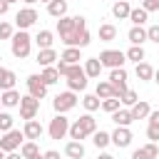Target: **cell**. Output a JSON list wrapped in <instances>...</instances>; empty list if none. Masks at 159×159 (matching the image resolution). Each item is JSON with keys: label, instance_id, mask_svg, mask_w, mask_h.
<instances>
[{"label": "cell", "instance_id": "29", "mask_svg": "<svg viewBox=\"0 0 159 159\" xmlns=\"http://www.w3.org/2000/svg\"><path fill=\"white\" fill-rule=\"evenodd\" d=\"M40 77H42V82L50 87V84H57L62 75L57 72V67H55V65H50V67H42V75H40Z\"/></svg>", "mask_w": 159, "mask_h": 159}, {"label": "cell", "instance_id": "61", "mask_svg": "<svg viewBox=\"0 0 159 159\" xmlns=\"http://www.w3.org/2000/svg\"><path fill=\"white\" fill-rule=\"evenodd\" d=\"M67 159H70V157H67Z\"/></svg>", "mask_w": 159, "mask_h": 159}, {"label": "cell", "instance_id": "56", "mask_svg": "<svg viewBox=\"0 0 159 159\" xmlns=\"http://www.w3.org/2000/svg\"><path fill=\"white\" fill-rule=\"evenodd\" d=\"M32 159H45V157H42V154H37V157H32Z\"/></svg>", "mask_w": 159, "mask_h": 159}, {"label": "cell", "instance_id": "41", "mask_svg": "<svg viewBox=\"0 0 159 159\" xmlns=\"http://www.w3.org/2000/svg\"><path fill=\"white\" fill-rule=\"evenodd\" d=\"M12 124H15L12 114H10V112H0V132H10Z\"/></svg>", "mask_w": 159, "mask_h": 159}, {"label": "cell", "instance_id": "57", "mask_svg": "<svg viewBox=\"0 0 159 159\" xmlns=\"http://www.w3.org/2000/svg\"><path fill=\"white\" fill-rule=\"evenodd\" d=\"M40 2H45V5H47V2H52V0H40Z\"/></svg>", "mask_w": 159, "mask_h": 159}, {"label": "cell", "instance_id": "10", "mask_svg": "<svg viewBox=\"0 0 159 159\" xmlns=\"http://www.w3.org/2000/svg\"><path fill=\"white\" fill-rule=\"evenodd\" d=\"M109 82H112L117 97H122V94L129 89V87H127V70H124V67H114V70L109 72Z\"/></svg>", "mask_w": 159, "mask_h": 159}, {"label": "cell", "instance_id": "9", "mask_svg": "<svg viewBox=\"0 0 159 159\" xmlns=\"http://www.w3.org/2000/svg\"><path fill=\"white\" fill-rule=\"evenodd\" d=\"M37 112H40V99L32 97V94H25V97L20 99V117L27 122V119H35Z\"/></svg>", "mask_w": 159, "mask_h": 159}, {"label": "cell", "instance_id": "43", "mask_svg": "<svg viewBox=\"0 0 159 159\" xmlns=\"http://www.w3.org/2000/svg\"><path fill=\"white\" fill-rule=\"evenodd\" d=\"M147 137L149 142H159V124H147Z\"/></svg>", "mask_w": 159, "mask_h": 159}, {"label": "cell", "instance_id": "50", "mask_svg": "<svg viewBox=\"0 0 159 159\" xmlns=\"http://www.w3.org/2000/svg\"><path fill=\"white\" fill-rule=\"evenodd\" d=\"M7 10H10V5H7V2H5V0H0V15H5V12H7Z\"/></svg>", "mask_w": 159, "mask_h": 159}, {"label": "cell", "instance_id": "2", "mask_svg": "<svg viewBox=\"0 0 159 159\" xmlns=\"http://www.w3.org/2000/svg\"><path fill=\"white\" fill-rule=\"evenodd\" d=\"M87 72L82 65H70V72L65 75V82H67V89L72 92H84L87 89Z\"/></svg>", "mask_w": 159, "mask_h": 159}, {"label": "cell", "instance_id": "1", "mask_svg": "<svg viewBox=\"0 0 159 159\" xmlns=\"http://www.w3.org/2000/svg\"><path fill=\"white\" fill-rule=\"evenodd\" d=\"M32 42H35V40L27 35V30H17V32L12 35V40H10V50H12V55H15L17 60H25V57H30Z\"/></svg>", "mask_w": 159, "mask_h": 159}, {"label": "cell", "instance_id": "33", "mask_svg": "<svg viewBox=\"0 0 159 159\" xmlns=\"http://www.w3.org/2000/svg\"><path fill=\"white\" fill-rule=\"evenodd\" d=\"M124 55H127V60H132L134 65H137V62H144V57H147V52H144V47H142V45H132Z\"/></svg>", "mask_w": 159, "mask_h": 159}, {"label": "cell", "instance_id": "54", "mask_svg": "<svg viewBox=\"0 0 159 159\" xmlns=\"http://www.w3.org/2000/svg\"><path fill=\"white\" fill-rule=\"evenodd\" d=\"M5 2H7V5H12V2H20V0H5Z\"/></svg>", "mask_w": 159, "mask_h": 159}, {"label": "cell", "instance_id": "47", "mask_svg": "<svg viewBox=\"0 0 159 159\" xmlns=\"http://www.w3.org/2000/svg\"><path fill=\"white\" fill-rule=\"evenodd\" d=\"M149 124H159V109H154V112H149Z\"/></svg>", "mask_w": 159, "mask_h": 159}, {"label": "cell", "instance_id": "4", "mask_svg": "<svg viewBox=\"0 0 159 159\" xmlns=\"http://www.w3.org/2000/svg\"><path fill=\"white\" fill-rule=\"evenodd\" d=\"M47 134L50 139H65L70 134V119L65 114H55L50 119V127H47Z\"/></svg>", "mask_w": 159, "mask_h": 159}, {"label": "cell", "instance_id": "39", "mask_svg": "<svg viewBox=\"0 0 159 159\" xmlns=\"http://www.w3.org/2000/svg\"><path fill=\"white\" fill-rule=\"evenodd\" d=\"M89 134L82 129V124H80V119H75L72 124H70V139H77V142H82V139H87Z\"/></svg>", "mask_w": 159, "mask_h": 159}, {"label": "cell", "instance_id": "5", "mask_svg": "<svg viewBox=\"0 0 159 159\" xmlns=\"http://www.w3.org/2000/svg\"><path fill=\"white\" fill-rule=\"evenodd\" d=\"M22 142H25V134L12 127L10 132H2V137H0V149H2V152H17V149L22 147Z\"/></svg>", "mask_w": 159, "mask_h": 159}, {"label": "cell", "instance_id": "18", "mask_svg": "<svg viewBox=\"0 0 159 159\" xmlns=\"http://www.w3.org/2000/svg\"><path fill=\"white\" fill-rule=\"evenodd\" d=\"M15 82H17L15 72L0 65V92H5V89H15Z\"/></svg>", "mask_w": 159, "mask_h": 159}, {"label": "cell", "instance_id": "53", "mask_svg": "<svg viewBox=\"0 0 159 159\" xmlns=\"http://www.w3.org/2000/svg\"><path fill=\"white\" fill-rule=\"evenodd\" d=\"M25 5H35V2H40V0H22Z\"/></svg>", "mask_w": 159, "mask_h": 159}, {"label": "cell", "instance_id": "32", "mask_svg": "<svg viewBox=\"0 0 159 159\" xmlns=\"http://www.w3.org/2000/svg\"><path fill=\"white\" fill-rule=\"evenodd\" d=\"M60 60H65L67 65H80V60H82L80 47H65V50H62V55H60Z\"/></svg>", "mask_w": 159, "mask_h": 159}, {"label": "cell", "instance_id": "42", "mask_svg": "<svg viewBox=\"0 0 159 159\" xmlns=\"http://www.w3.org/2000/svg\"><path fill=\"white\" fill-rule=\"evenodd\" d=\"M12 35H15V27L2 20V22H0V40H12Z\"/></svg>", "mask_w": 159, "mask_h": 159}, {"label": "cell", "instance_id": "35", "mask_svg": "<svg viewBox=\"0 0 159 159\" xmlns=\"http://www.w3.org/2000/svg\"><path fill=\"white\" fill-rule=\"evenodd\" d=\"M80 124H82V129H84V132H87L89 137H92V134L97 132V119L92 117V112H87V114H82V117H80Z\"/></svg>", "mask_w": 159, "mask_h": 159}, {"label": "cell", "instance_id": "28", "mask_svg": "<svg viewBox=\"0 0 159 159\" xmlns=\"http://www.w3.org/2000/svg\"><path fill=\"white\" fill-rule=\"evenodd\" d=\"M32 40H35V45H37L40 50H45V47H52V42H55V35H52L50 30H40V32H37Z\"/></svg>", "mask_w": 159, "mask_h": 159}, {"label": "cell", "instance_id": "36", "mask_svg": "<svg viewBox=\"0 0 159 159\" xmlns=\"http://www.w3.org/2000/svg\"><path fill=\"white\" fill-rule=\"evenodd\" d=\"M129 20H132V25H144V22L149 20V12H147L144 7H132Z\"/></svg>", "mask_w": 159, "mask_h": 159}, {"label": "cell", "instance_id": "44", "mask_svg": "<svg viewBox=\"0 0 159 159\" xmlns=\"http://www.w3.org/2000/svg\"><path fill=\"white\" fill-rule=\"evenodd\" d=\"M147 37L159 45V25H149V27H147Z\"/></svg>", "mask_w": 159, "mask_h": 159}, {"label": "cell", "instance_id": "27", "mask_svg": "<svg viewBox=\"0 0 159 159\" xmlns=\"http://www.w3.org/2000/svg\"><path fill=\"white\" fill-rule=\"evenodd\" d=\"M97 35H99L102 42H112V40H117V27H114L112 22H104V25H99Z\"/></svg>", "mask_w": 159, "mask_h": 159}, {"label": "cell", "instance_id": "23", "mask_svg": "<svg viewBox=\"0 0 159 159\" xmlns=\"http://www.w3.org/2000/svg\"><path fill=\"white\" fill-rule=\"evenodd\" d=\"M65 154H67L70 159H82V157H84V144L77 142V139H70V142L65 144Z\"/></svg>", "mask_w": 159, "mask_h": 159}, {"label": "cell", "instance_id": "40", "mask_svg": "<svg viewBox=\"0 0 159 159\" xmlns=\"http://www.w3.org/2000/svg\"><path fill=\"white\" fill-rule=\"evenodd\" d=\"M119 99H122V107H132V104H137V102H139V94H137L134 89H127Z\"/></svg>", "mask_w": 159, "mask_h": 159}, {"label": "cell", "instance_id": "3", "mask_svg": "<svg viewBox=\"0 0 159 159\" xmlns=\"http://www.w3.org/2000/svg\"><path fill=\"white\" fill-rule=\"evenodd\" d=\"M52 107H55V112H57V114H67L70 109H75V107H77V92L67 89V92H60V94H55V99H52Z\"/></svg>", "mask_w": 159, "mask_h": 159}, {"label": "cell", "instance_id": "38", "mask_svg": "<svg viewBox=\"0 0 159 159\" xmlns=\"http://www.w3.org/2000/svg\"><path fill=\"white\" fill-rule=\"evenodd\" d=\"M99 104H102V99H99L97 94H84V97H82V107H84L87 112H97Z\"/></svg>", "mask_w": 159, "mask_h": 159}, {"label": "cell", "instance_id": "6", "mask_svg": "<svg viewBox=\"0 0 159 159\" xmlns=\"http://www.w3.org/2000/svg\"><path fill=\"white\" fill-rule=\"evenodd\" d=\"M99 62H102V67H109V70L124 67L127 55H124L122 50H102V52H99Z\"/></svg>", "mask_w": 159, "mask_h": 159}, {"label": "cell", "instance_id": "26", "mask_svg": "<svg viewBox=\"0 0 159 159\" xmlns=\"http://www.w3.org/2000/svg\"><path fill=\"white\" fill-rule=\"evenodd\" d=\"M47 12L52 15V17H65L67 15V0H52V2H47Z\"/></svg>", "mask_w": 159, "mask_h": 159}, {"label": "cell", "instance_id": "22", "mask_svg": "<svg viewBox=\"0 0 159 159\" xmlns=\"http://www.w3.org/2000/svg\"><path fill=\"white\" fill-rule=\"evenodd\" d=\"M112 122L117 124V127H129L132 122H134V117H132V112H129V107L124 109V107H119L114 114H112Z\"/></svg>", "mask_w": 159, "mask_h": 159}, {"label": "cell", "instance_id": "30", "mask_svg": "<svg viewBox=\"0 0 159 159\" xmlns=\"http://www.w3.org/2000/svg\"><path fill=\"white\" fill-rule=\"evenodd\" d=\"M94 94H97L99 99L117 97V92H114V87H112V82H109V80H102V82H97V89H94Z\"/></svg>", "mask_w": 159, "mask_h": 159}, {"label": "cell", "instance_id": "12", "mask_svg": "<svg viewBox=\"0 0 159 159\" xmlns=\"http://www.w3.org/2000/svg\"><path fill=\"white\" fill-rule=\"evenodd\" d=\"M112 144H114L117 149L129 147V144H132V129H129V127H117V129L112 132Z\"/></svg>", "mask_w": 159, "mask_h": 159}, {"label": "cell", "instance_id": "20", "mask_svg": "<svg viewBox=\"0 0 159 159\" xmlns=\"http://www.w3.org/2000/svg\"><path fill=\"white\" fill-rule=\"evenodd\" d=\"M82 67H84V72H87L89 80H97V77L102 75V62H99V57H87Z\"/></svg>", "mask_w": 159, "mask_h": 159}, {"label": "cell", "instance_id": "45", "mask_svg": "<svg viewBox=\"0 0 159 159\" xmlns=\"http://www.w3.org/2000/svg\"><path fill=\"white\" fill-rule=\"evenodd\" d=\"M142 7H144L147 12H157V10H159V0H144Z\"/></svg>", "mask_w": 159, "mask_h": 159}, {"label": "cell", "instance_id": "24", "mask_svg": "<svg viewBox=\"0 0 159 159\" xmlns=\"http://www.w3.org/2000/svg\"><path fill=\"white\" fill-rule=\"evenodd\" d=\"M134 75H137L142 82H149V80H154V67H152L149 62H137Z\"/></svg>", "mask_w": 159, "mask_h": 159}, {"label": "cell", "instance_id": "11", "mask_svg": "<svg viewBox=\"0 0 159 159\" xmlns=\"http://www.w3.org/2000/svg\"><path fill=\"white\" fill-rule=\"evenodd\" d=\"M25 84H27V94H32V97H37V99H45V94H47V84L42 82L40 75H30V77L25 80Z\"/></svg>", "mask_w": 159, "mask_h": 159}, {"label": "cell", "instance_id": "31", "mask_svg": "<svg viewBox=\"0 0 159 159\" xmlns=\"http://www.w3.org/2000/svg\"><path fill=\"white\" fill-rule=\"evenodd\" d=\"M92 144H94L97 149H104V147H109V144H112V134H109V132H104V129H97V132L92 134Z\"/></svg>", "mask_w": 159, "mask_h": 159}, {"label": "cell", "instance_id": "48", "mask_svg": "<svg viewBox=\"0 0 159 159\" xmlns=\"http://www.w3.org/2000/svg\"><path fill=\"white\" fill-rule=\"evenodd\" d=\"M42 157H45V159H60V152H55V149H47Z\"/></svg>", "mask_w": 159, "mask_h": 159}, {"label": "cell", "instance_id": "58", "mask_svg": "<svg viewBox=\"0 0 159 159\" xmlns=\"http://www.w3.org/2000/svg\"><path fill=\"white\" fill-rule=\"evenodd\" d=\"M0 137H2V132H0Z\"/></svg>", "mask_w": 159, "mask_h": 159}, {"label": "cell", "instance_id": "17", "mask_svg": "<svg viewBox=\"0 0 159 159\" xmlns=\"http://www.w3.org/2000/svg\"><path fill=\"white\" fill-rule=\"evenodd\" d=\"M20 99H22V94H20L17 89H5V92H0V102H2V107H7V109L20 107Z\"/></svg>", "mask_w": 159, "mask_h": 159}, {"label": "cell", "instance_id": "7", "mask_svg": "<svg viewBox=\"0 0 159 159\" xmlns=\"http://www.w3.org/2000/svg\"><path fill=\"white\" fill-rule=\"evenodd\" d=\"M37 20H40V15H37V10H35L32 5L17 10V15H15V25H17V30H27V27H32Z\"/></svg>", "mask_w": 159, "mask_h": 159}, {"label": "cell", "instance_id": "13", "mask_svg": "<svg viewBox=\"0 0 159 159\" xmlns=\"http://www.w3.org/2000/svg\"><path fill=\"white\" fill-rule=\"evenodd\" d=\"M77 30H80V27H77V15H75V17L65 15V17L57 20V35H60V37H67V35H72V32H77Z\"/></svg>", "mask_w": 159, "mask_h": 159}, {"label": "cell", "instance_id": "16", "mask_svg": "<svg viewBox=\"0 0 159 159\" xmlns=\"http://www.w3.org/2000/svg\"><path fill=\"white\" fill-rule=\"evenodd\" d=\"M55 60H60V57H57V52H55L52 47L37 50V57H35V62H37L40 67H50V65H55Z\"/></svg>", "mask_w": 159, "mask_h": 159}, {"label": "cell", "instance_id": "37", "mask_svg": "<svg viewBox=\"0 0 159 159\" xmlns=\"http://www.w3.org/2000/svg\"><path fill=\"white\" fill-rule=\"evenodd\" d=\"M20 154H22L25 159H32V157H37V154H40V149H37V142H32V139L22 142V147H20Z\"/></svg>", "mask_w": 159, "mask_h": 159}, {"label": "cell", "instance_id": "51", "mask_svg": "<svg viewBox=\"0 0 159 159\" xmlns=\"http://www.w3.org/2000/svg\"><path fill=\"white\" fill-rule=\"evenodd\" d=\"M97 159H114V157H112V154H107V152H102V154H99Z\"/></svg>", "mask_w": 159, "mask_h": 159}, {"label": "cell", "instance_id": "15", "mask_svg": "<svg viewBox=\"0 0 159 159\" xmlns=\"http://www.w3.org/2000/svg\"><path fill=\"white\" fill-rule=\"evenodd\" d=\"M42 132H45V127L37 122V119H27L25 122V127H22V134H25V139H40L42 137Z\"/></svg>", "mask_w": 159, "mask_h": 159}, {"label": "cell", "instance_id": "55", "mask_svg": "<svg viewBox=\"0 0 159 159\" xmlns=\"http://www.w3.org/2000/svg\"><path fill=\"white\" fill-rule=\"evenodd\" d=\"M5 154H7V152H2V149H0V159H5Z\"/></svg>", "mask_w": 159, "mask_h": 159}, {"label": "cell", "instance_id": "25", "mask_svg": "<svg viewBox=\"0 0 159 159\" xmlns=\"http://www.w3.org/2000/svg\"><path fill=\"white\" fill-rule=\"evenodd\" d=\"M129 112H132V117H134V119H147V117H149V112H152V107H149V102L139 99L137 104H132V107H129Z\"/></svg>", "mask_w": 159, "mask_h": 159}, {"label": "cell", "instance_id": "49", "mask_svg": "<svg viewBox=\"0 0 159 159\" xmlns=\"http://www.w3.org/2000/svg\"><path fill=\"white\" fill-rule=\"evenodd\" d=\"M5 159H25V157H22L20 152H7V154H5Z\"/></svg>", "mask_w": 159, "mask_h": 159}, {"label": "cell", "instance_id": "21", "mask_svg": "<svg viewBox=\"0 0 159 159\" xmlns=\"http://www.w3.org/2000/svg\"><path fill=\"white\" fill-rule=\"evenodd\" d=\"M129 12H132V5H129L127 0L112 2V15H114L117 20H129Z\"/></svg>", "mask_w": 159, "mask_h": 159}, {"label": "cell", "instance_id": "14", "mask_svg": "<svg viewBox=\"0 0 159 159\" xmlns=\"http://www.w3.org/2000/svg\"><path fill=\"white\" fill-rule=\"evenodd\" d=\"M132 159H159V147H157V142H149V144L134 149V152H132Z\"/></svg>", "mask_w": 159, "mask_h": 159}, {"label": "cell", "instance_id": "19", "mask_svg": "<svg viewBox=\"0 0 159 159\" xmlns=\"http://www.w3.org/2000/svg\"><path fill=\"white\" fill-rule=\"evenodd\" d=\"M127 37H129V42L132 45H144L149 37H147V30H144V25H132L129 27V32H127Z\"/></svg>", "mask_w": 159, "mask_h": 159}, {"label": "cell", "instance_id": "60", "mask_svg": "<svg viewBox=\"0 0 159 159\" xmlns=\"http://www.w3.org/2000/svg\"><path fill=\"white\" fill-rule=\"evenodd\" d=\"M114 2H117V0H114Z\"/></svg>", "mask_w": 159, "mask_h": 159}, {"label": "cell", "instance_id": "34", "mask_svg": "<svg viewBox=\"0 0 159 159\" xmlns=\"http://www.w3.org/2000/svg\"><path fill=\"white\" fill-rule=\"evenodd\" d=\"M119 107H122V99H119V97H107V99H102V104H99V109L107 112V114H114Z\"/></svg>", "mask_w": 159, "mask_h": 159}, {"label": "cell", "instance_id": "46", "mask_svg": "<svg viewBox=\"0 0 159 159\" xmlns=\"http://www.w3.org/2000/svg\"><path fill=\"white\" fill-rule=\"evenodd\" d=\"M55 67H57V72H60V75H62V77H65V75H67V72H70V65H67V62H65V60H57V65H55Z\"/></svg>", "mask_w": 159, "mask_h": 159}, {"label": "cell", "instance_id": "52", "mask_svg": "<svg viewBox=\"0 0 159 159\" xmlns=\"http://www.w3.org/2000/svg\"><path fill=\"white\" fill-rule=\"evenodd\" d=\"M154 82H157V84H159V67H157V70H154Z\"/></svg>", "mask_w": 159, "mask_h": 159}, {"label": "cell", "instance_id": "59", "mask_svg": "<svg viewBox=\"0 0 159 159\" xmlns=\"http://www.w3.org/2000/svg\"><path fill=\"white\" fill-rule=\"evenodd\" d=\"M0 60H2V55H0Z\"/></svg>", "mask_w": 159, "mask_h": 159}, {"label": "cell", "instance_id": "8", "mask_svg": "<svg viewBox=\"0 0 159 159\" xmlns=\"http://www.w3.org/2000/svg\"><path fill=\"white\" fill-rule=\"evenodd\" d=\"M62 40V45L65 47H87L89 42H92V35H89V30L84 27V30H77V32H72V35H67V37H60Z\"/></svg>", "mask_w": 159, "mask_h": 159}]
</instances>
